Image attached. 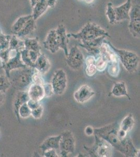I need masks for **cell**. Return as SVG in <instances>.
I'll return each mask as SVG.
<instances>
[{
  "mask_svg": "<svg viewBox=\"0 0 140 157\" xmlns=\"http://www.w3.org/2000/svg\"><path fill=\"white\" fill-rule=\"evenodd\" d=\"M131 6V0H127L124 3L120 6L114 7L116 16V21L129 20V13Z\"/></svg>",
  "mask_w": 140,
  "mask_h": 157,
  "instance_id": "cell-15",
  "label": "cell"
},
{
  "mask_svg": "<svg viewBox=\"0 0 140 157\" xmlns=\"http://www.w3.org/2000/svg\"><path fill=\"white\" fill-rule=\"evenodd\" d=\"M95 92L87 84L81 86L74 93V98L79 103H84L92 98Z\"/></svg>",
  "mask_w": 140,
  "mask_h": 157,
  "instance_id": "cell-12",
  "label": "cell"
},
{
  "mask_svg": "<svg viewBox=\"0 0 140 157\" xmlns=\"http://www.w3.org/2000/svg\"><path fill=\"white\" fill-rule=\"evenodd\" d=\"M51 68V63L49 59L44 54H40L36 61L34 68L40 72L44 75Z\"/></svg>",
  "mask_w": 140,
  "mask_h": 157,
  "instance_id": "cell-18",
  "label": "cell"
},
{
  "mask_svg": "<svg viewBox=\"0 0 140 157\" xmlns=\"http://www.w3.org/2000/svg\"><path fill=\"white\" fill-rule=\"evenodd\" d=\"M95 58V65L97 71H104L108 66V63L107 59L100 54Z\"/></svg>",
  "mask_w": 140,
  "mask_h": 157,
  "instance_id": "cell-29",
  "label": "cell"
},
{
  "mask_svg": "<svg viewBox=\"0 0 140 157\" xmlns=\"http://www.w3.org/2000/svg\"><path fill=\"white\" fill-rule=\"evenodd\" d=\"M55 32L59 47V48L62 49V50H63L66 57L69 53V50L67 48L69 37L67 36L65 26L63 24L59 25L57 29H55Z\"/></svg>",
  "mask_w": 140,
  "mask_h": 157,
  "instance_id": "cell-13",
  "label": "cell"
},
{
  "mask_svg": "<svg viewBox=\"0 0 140 157\" xmlns=\"http://www.w3.org/2000/svg\"><path fill=\"white\" fill-rule=\"evenodd\" d=\"M53 93L60 95L65 92L67 85V77L63 69H58L53 73L51 83Z\"/></svg>",
  "mask_w": 140,
  "mask_h": 157,
  "instance_id": "cell-7",
  "label": "cell"
},
{
  "mask_svg": "<svg viewBox=\"0 0 140 157\" xmlns=\"http://www.w3.org/2000/svg\"><path fill=\"white\" fill-rule=\"evenodd\" d=\"M32 15H28L25 16H21L16 21H15L11 27V32L14 35H16L20 32L24 25H25L27 21L32 18Z\"/></svg>",
  "mask_w": 140,
  "mask_h": 157,
  "instance_id": "cell-26",
  "label": "cell"
},
{
  "mask_svg": "<svg viewBox=\"0 0 140 157\" xmlns=\"http://www.w3.org/2000/svg\"><path fill=\"white\" fill-rule=\"evenodd\" d=\"M32 83H34L43 85L45 83L43 78V75L35 68H34V72L32 73Z\"/></svg>",
  "mask_w": 140,
  "mask_h": 157,
  "instance_id": "cell-35",
  "label": "cell"
},
{
  "mask_svg": "<svg viewBox=\"0 0 140 157\" xmlns=\"http://www.w3.org/2000/svg\"><path fill=\"white\" fill-rule=\"evenodd\" d=\"M48 7H53L55 6L57 0H46Z\"/></svg>",
  "mask_w": 140,
  "mask_h": 157,
  "instance_id": "cell-42",
  "label": "cell"
},
{
  "mask_svg": "<svg viewBox=\"0 0 140 157\" xmlns=\"http://www.w3.org/2000/svg\"><path fill=\"white\" fill-rule=\"evenodd\" d=\"M43 156L45 157H60L57 154V150L54 149H49L44 152L43 153Z\"/></svg>",
  "mask_w": 140,
  "mask_h": 157,
  "instance_id": "cell-39",
  "label": "cell"
},
{
  "mask_svg": "<svg viewBox=\"0 0 140 157\" xmlns=\"http://www.w3.org/2000/svg\"><path fill=\"white\" fill-rule=\"evenodd\" d=\"M40 102H37V101H35L29 99L27 102V104L29 108L31 109V111H32V110H34L36 108L39 107V106L41 105Z\"/></svg>",
  "mask_w": 140,
  "mask_h": 157,
  "instance_id": "cell-40",
  "label": "cell"
},
{
  "mask_svg": "<svg viewBox=\"0 0 140 157\" xmlns=\"http://www.w3.org/2000/svg\"><path fill=\"white\" fill-rule=\"evenodd\" d=\"M27 94L30 100L40 102L44 97L43 85L32 83L27 90Z\"/></svg>",
  "mask_w": 140,
  "mask_h": 157,
  "instance_id": "cell-14",
  "label": "cell"
},
{
  "mask_svg": "<svg viewBox=\"0 0 140 157\" xmlns=\"http://www.w3.org/2000/svg\"><path fill=\"white\" fill-rule=\"evenodd\" d=\"M12 52L9 48L0 51V60L2 61V63H6L9 60L12 56Z\"/></svg>",
  "mask_w": 140,
  "mask_h": 157,
  "instance_id": "cell-36",
  "label": "cell"
},
{
  "mask_svg": "<svg viewBox=\"0 0 140 157\" xmlns=\"http://www.w3.org/2000/svg\"><path fill=\"white\" fill-rule=\"evenodd\" d=\"M106 38V36H101L91 40L82 41L80 46L87 50L89 55H92L96 57L100 54V47Z\"/></svg>",
  "mask_w": 140,
  "mask_h": 157,
  "instance_id": "cell-10",
  "label": "cell"
},
{
  "mask_svg": "<svg viewBox=\"0 0 140 157\" xmlns=\"http://www.w3.org/2000/svg\"><path fill=\"white\" fill-rule=\"evenodd\" d=\"M61 137L59 143L60 156L67 157L69 154L73 153L75 149V139L72 132L66 130L61 134Z\"/></svg>",
  "mask_w": 140,
  "mask_h": 157,
  "instance_id": "cell-6",
  "label": "cell"
},
{
  "mask_svg": "<svg viewBox=\"0 0 140 157\" xmlns=\"http://www.w3.org/2000/svg\"><path fill=\"white\" fill-rule=\"evenodd\" d=\"M34 68L26 67L14 70L9 73V78L11 84L19 91H27L32 83Z\"/></svg>",
  "mask_w": 140,
  "mask_h": 157,
  "instance_id": "cell-2",
  "label": "cell"
},
{
  "mask_svg": "<svg viewBox=\"0 0 140 157\" xmlns=\"http://www.w3.org/2000/svg\"><path fill=\"white\" fill-rule=\"evenodd\" d=\"M41 53L34 50H27L24 49L21 51V60L28 67L34 68L36 61L37 60Z\"/></svg>",
  "mask_w": 140,
  "mask_h": 157,
  "instance_id": "cell-17",
  "label": "cell"
},
{
  "mask_svg": "<svg viewBox=\"0 0 140 157\" xmlns=\"http://www.w3.org/2000/svg\"><path fill=\"white\" fill-rule=\"evenodd\" d=\"M86 68L85 73L89 77H93L97 72L95 65V58L92 55L88 56L84 60Z\"/></svg>",
  "mask_w": 140,
  "mask_h": 157,
  "instance_id": "cell-23",
  "label": "cell"
},
{
  "mask_svg": "<svg viewBox=\"0 0 140 157\" xmlns=\"http://www.w3.org/2000/svg\"><path fill=\"white\" fill-rule=\"evenodd\" d=\"M30 3H31V6L32 7H34L36 4L37 3L39 0H30Z\"/></svg>",
  "mask_w": 140,
  "mask_h": 157,
  "instance_id": "cell-44",
  "label": "cell"
},
{
  "mask_svg": "<svg viewBox=\"0 0 140 157\" xmlns=\"http://www.w3.org/2000/svg\"><path fill=\"white\" fill-rule=\"evenodd\" d=\"M29 100L27 91H20L17 93L14 101L15 113L17 115L18 109L21 106L26 103Z\"/></svg>",
  "mask_w": 140,
  "mask_h": 157,
  "instance_id": "cell-25",
  "label": "cell"
},
{
  "mask_svg": "<svg viewBox=\"0 0 140 157\" xmlns=\"http://www.w3.org/2000/svg\"><path fill=\"white\" fill-rule=\"evenodd\" d=\"M25 49L27 50H34L35 52L41 53V47L39 45L38 38H26L24 40Z\"/></svg>",
  "mask_w": 140,
  "mask_h": 157,
  "instance_id": "cell-28",
  "label": "cell"
},
{
  "mask_svg": "<svg viewBox=\"0 0 140 157\" xmlns=\"http://www.w3.org/2000/svg\"><path fill=\"white\" fill-rule=\"evenodd\" d=\"M48 6L46 0H39V1L33 7L32 18L35 21L44 14L48 9Z\"/></svg>",
  "mask_w": 140,
  "mask_h": 157,
  "instance_id": "cell-22",
  "label": "cell"
},
{
  "mask_svg": "<svg viewBox=\"0 0 140 157\" xmlns=\"http://www.w3.org/2000/svg\"><path fill=\"white\" fill-rule=\"evenodd\" d=\"M36 21L31 18L27 21L25 25H24L23 28L21 29L20 32L16 34L18 37H25L29 34L32 33L36 29Z\"/></svg>",
  "mask_w": 140,
  "mask_h": 157,
  "instance_id": "cell-21",
  "label": "cell"
},
{
  "mask_svg": "<svg viewBox=\"0 0 140 157\" xmlns=\"http://www.w3.org/2000/svg\"><path fill=\"white\" fill-rule=\"evenodd\" d=\"M43 44L44 48L49 50L52 54H55L59 50L60 48L57 43L55 29L50 30Z\"/></svg>",
  "mask_w": 140,
  "mask_h": 157,
  "instance_id": "cell-16",
  "label": "cell"
},
{
  "mask_svg": "<svg viewBox=\"0 0 140 157\" xmlns=\"http://www.w3.org/2000/svg\"><path fill=\"white\" fill-rule=\"evenodd\" d=\"M43 112H44V107L41 104L39 107L32 111L31 116L35 119H39L43 115Z\"/></svg>",
  "mask_w": 140,
  "mask_h": 157,
  "instance_id": "cell-37",
  "label": "cell"
},
{
  "mask_svg": "<svg viewBox=\"0 0 140 157\" xmlns=\"http://www.w3.org/2000/svg\"><path fill=\"white\" fill-rule=\"evenodd\" d=\"M110 95H112L115 97H121L125 96L127 97L129 100H131L129 94L128 93L125 82H116L114 84L110 92Z\"/></svg>",
  "mask_w": 140,
  "mask_h": 157,
  "instance_id": "cell-20",
  "label": "cell"
},
{
  "mask_svg": "<svg viewBox=\"0 0 140 157\" xmlns=\"http://www.w3.org/2000/svg\"><path fill=\"white\" fill-rule=\"evenodd\" d=\"M5 100V95L4 93L0 92V106L2 105Z\"/></svg>",
  "mask_w": 140,
  "mask_h": 157,
  "instance_id": "cell-43",
  "label": "cell"
},
{
  "mask_svg": "<svg viewBox=\"0 0 140 157\" xmlns=\"http://www.w3.org/2000/svg\"><path fill=\"white\" fill-rule=\"evenodd\" d=\"M12 86L9 78L6 75H0V92L5 93Z\"/></svg>",
  "mask_w": 140,
  "mask_h": 157,
  "instance_id": "cell-32",
  "label": "cell"
},
{
  "mask_svg": "<svg viewBox=\"0 0 140 157\" xmlns=\"http://www.w3.org/2000/svg\"><path fill=\"white\" fill-rule=\"evenodd\" d=\"M32 111L28 106L27 105L26 103L22 104L18 109L17 115L18 117H21V118H27L31 116Z\"/></svg>",
  "mask_w": 140,
  "mask_h": 157,
  "instance_id": "cell-31",
  "label": "cell"
},
{
  "mask_svg": "<svg viewBox=\"0 0 140 157\" xmlns=\"http://www.w3.org/2000/svg\"><path fill=\"white\" fill-rule=\"evenodd\" d=\"M95 144L91 147L84 145V149L92 157H111L113 155L114 148L105 140L94 135Z\"/></svg>",
  "mask_w": 140,
  "mask_h": 157,
  "instance_id": "cell-4",
  "label": "cell"
},
{
  "mask_svg": "<svg viewBox=\"0 0 140 157\" xmlns=\"http://www.w3.org/2000/svg\"><path fill=\"white\" fill-rule=\"evenodd\" d=\"M2 33V32H1V30H0V34Z\"/></svg>",
  "mask_w": 140,
  "mask_h": 157,
  "instance_id": "cell-46",
  "label": "cell"
},
{
  "mask_svg": "<svg viewBox=\"0 0 140 157\" xmlns=\"http://www.w3.org/2000/svg\"><path fill=\"white\" fill-rule=\"evenodd\" d=\"M110 46L117 53L124 68L130 73L137 71L140 63V58L137 54L129 50L120 49L115 48L109 42Z\"/></svg>",
  "mask_w": 140,
  "mask_h": 157,
  "instance_id": "cell-5",
  "label": "cell"
},
{
  "mask_svg": "<svg viewBox=\"0 0 140 157\" xmlns=\"http://www.w3.org/2000/svg\"><path fill=\"white\" fill-rule=\"evenodd\" d=\"M9 49L12 51L15 52H21L23 50L25 49L24 40L20 39V38L18 37L16 35H11L9 40Z\"/></svg>",
  "mask_w": 140,
  "mask_h": 157,
  "instance_id": "cell-24",
  "label": "cell"
},
{
  "mask_svg": "<svg viewBox=\"0 0 140 157\" xmlns=\"http://www.w3.org/2000/svg\"><path fill=\"white\" fill-rule=\"evenodd\" d=\"M85 134L88 136H92L94 134V129L91 126H87L85 129Z\"/></svg>",
  "mask_w": 140,
  "mask_h": 157,
  "instance_id": "cell-41",
  "label": "cell"
},
{
  "mask_svg": "<svg viewBox=\"0 0 140 157\" xmlns=\"http://www.w3.org/2000/svg\"><path fill=\"white\" fill-rule=\"evenodd\" d=\"M11 37V35H5L2 33L0 34V51L9 48Z\"/></svg>",
  "mask_w": 140,
  "mask_h": 157,
  "instance_id": "cell-34",
  "label": "cell"
},
{
  "mask_svg": "<svg viewBox=\"0 0 140 157\" xmlns=\"http://www.w3.org/2000/svg\"><path fill=\"white\" fill-rule=\"evenodd\" d=\"M43 87L44 90V97H50L54 94L53 88L51 83H46L43 84Z\"/></svg>",
  "mask_w": 140,
  "mask_h": 157,
  "instance_id": "cell-38",
  "label": "cell"
},
{
  "mask_svg": "<svg viewBox=\"0 0 140 157\" xmlns=\"http://www.w3.org/2000/svg\"><path fill=\"white\" fill-rule=\"evenodd\" d=\"M61 137V135H60L58 136H51L48 137L41 144V145L39 146V148L41 149L43 152L51 149L59 150Z\"/></svg>",
  "mask_w": 140,
  "mask_h": 157,
  "instance_id": "cell-19",
  "label": "cell"
},
{
  "mask_svg": "<svg viewBox=\"0 0 140 157\" xmlns=\"http://www.w3.org/2000/svg\"><path fill=\"white\" fill-rule=\"evenodd\" d=\"M135 121L132 114H129L123 118L119 124V129L126 132H129L131 130L134 125Z\"/></svg>",
  "mask_w": 140,
  "mask_h": 157,
  "instance_id": "cell-27",
  "label": "cell"
},
{
  "mask_svg": "<svg viewBox=\"0 0 140 157\" xmlns=\"http://www.w3.org/2000/svg\"><path fill=\"white\" fill-rule=\"evenodd\" d=\"M2 67L6 71V75L8 77L9 73L13 70L27 67L21 60V52H16L15 55L12 56L6 63H2Z\"/></svg>",
  "mask_w": 140,
  "mask_h": 157,
  "instance_id": "cell-11",
  "label": "cell"
},
{
  "mask_svg": "<svg viewBox=\"0 0 140 157\" xmlns=\"http://www.w3.org/2000/svg\"><path fill=\"white\" fill-rule=\"evenodd\" d=\"M93 1H94V0H85V2H87L88 3H91Z\"/></svg>",
  "mask_w": 140,
  "mask_h": 157,
  "instance_id": "cell-45",
  "label": "cell"
},
{
  "mask_svg": "<svg viewBox=\"0 0 140 157\" xmlns=\"http://www.w3.org/2000/svg\"><path fill=\"white\" fill-rule=\"evenodd\" d=\"M104 36H106L107 37H111L107 32L100 27L99 25L93 23H89L86 24L80 32L76 34H67L68 37H73L81 41L91 40Z\"/></svg>",
  "mask_w": 140,
  "mask_h": 157,
  "instance_id": "cell-3",
  "label": "cell"
},
{
  "mask_svg": "<svg viewBox=\"0 0 140 157\" xmlns=\"http://www.w3.org/2000/svg\"><path fill=\"white\" fill-rule=\"evenodd\" d=\"M119 124L117 122L106 125L104 127L94 129V134L109 143L115 149L126 157L140 156V150L137 149L132 142L130 137L121 139L118 133Z\"/></svg>",
  "mask_w": 140,
  "mask_h": 157,
  "instance_id": "cell-1",
  "label": "cell"
},
{
  "mask_svg": "<svg viewBox=\"0 0 140 157\" xmlns=\"http://www.w3.org/2000/svg\"><path fill=\"white\" fill-rule=\"evenodd\" d=\"M107 71L109 75L113 78H116L119 75L120 69L119 63H109L107 66Z\"/></svg>",
  "mask_w": 140,
  "mask_h": 157,
  "instance_id": "cell-33",
  "label": "cell"
},
{
  "mask_svg": "<svg viewBox=\"0 0 140 157\" xmlns=\"http://www.w3.org/2000/svg\"><path fill=\"white\" fill-rule=\"evenodd\" d=\"M106 15L107 16L109 23L112 25L115 24L116 22V16L114 6L111 2L108 3L107 6Z\"/></svg>",
  "mask_w": 140,
  "mask_h": 157,
  "instance_id": "cell-30",
  "label": "cell"
},
{
  "mask_svg": "<svg viewBox=\"0 0 140 157\" xmlns=\"http://www.w3.org/2000/svg\"><path fill=\"white\" fill-rule=\"evenodd\" d=\"M140 5L132 6L129 13L130 23L129 29L134 37L140 38Z\"/></svg>",
  "mask_w": 140,
  "mask_h": 157,
  "instance_id": "cell-8",
  "label": "cell"
},
{
  "mask_svg": "<svg viewBox=\"0 0 140 157\" xmlns=\"http://www.w3.org/2000/svg\"><path fill=\"white\" fill-rule=\"evenodd\" d=\"M66 57V62L67 65L75 70L80 69L85 60L82 52L76 46L71 48Z\"/></svg>",
  "mask_w": 140,
  "mask_h": 157,
  "instance_id": "cell-9",
  "label": "cell"
}]
</instances>
